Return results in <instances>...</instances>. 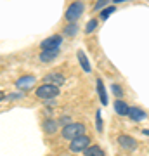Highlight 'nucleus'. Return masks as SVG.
<instances>
[{"label": "nucleus", "mask_w": 149, "mask_h": 156, "mask_svg": "<svg viewBox=\"0 0 149 156\" xmlns=\"http://www.w3.org/2000/svg\"><path fill=\"white\" fill-rule=\"evenodd\" d=\"M87 134V127H85V123L82 122H71L64 125L61 130V137L62 139H66L71 142L73 139H76V137H82V135Z\"/></svg>", "instance_id": "1"}, {"label": "nucleus", "mask_w": 149, "mask_h": 156, "mask_svg": "<svg viewBox=\"0 0 149 156\" xmlns=\"http://www.w3.org/2000/svg\"><path fill=\"white\" fill-rule=\"evenodd\" d=\"M59 94H61L59 87L49 85V83L40 85V87H37V90H35V95H37L38 99H42V101H54Z\"/></svg>", "instance_id": "2"}, {"label": "nucleus", "mask_w": 149, "mask_h": 156, "mask_svg": "<svg viewBox=\"0 0 149 156\" xmlns=\"http://www.w3.org/2000/svg\"><path fill=\"white\" fill-rule=\"evenodd\" d=\"M83 12H85V5H83L82 2H73L71 5L66 9L64 17H66L68 23H75L76 19H80V17H82Z\"/></svg>", "instance_id": "3"}, {"label": "nucleus", "mask_w": 149, "mask_h": 156, "mask_svg": "<svg viewBox=\"0 0 149 156\" xmlns=\"http://www.w3.org/2000/svg\"><path fill=\"white\" fill-rule=\"evenodd\" d=\"M88 146H90V137L85 134V135L76 137V139H73L71 142H69V151H71V153H83Z\"/></svg>", "instance_id": "4"}, {"label": "nucleus", "mask_w": 149, "mask_h": 156, "mask_svg": "<svg viewBox=\"0 0 149 156\" xmlns=\"http://www.w3.org/2000/svg\"><path fill=\"white\" fill-rule=\"evenodd\" d=\"M118 144H120V147H122L123 151H135L137 149L139 142L135 140V137H132V135L128 134H120L118 135Z\"/></svg>", "instance_id": "5"}, {"label": "nucleus", "mask_w": 149, "mask_h": 156, "mask_svg": "<svg viewBox=\"0 0 149 156\" xmlns=\"http://www.w3.org/2000/svg\"><path fill=\"white\" fill-rule=\"evenodd\" d=\"M61 44H62V35H50L49 38H45L40 44V47H42V50H55L61 47Z\"/></svg>", "instance_id": "6"}, {"label": "nucleus", "mask_w": 149, "mask_h": 156, "mask_svg": "<svg viewBox=\"0 0 149 156\" xmlns=\"http://www.w3.org/2000/svg\"><path fill=\"white\" fill-rule=\"evenodd\" d=\"M35 82H37V78H35L33 75H24V76L16 80V87L19 90H30L35 85Z\"/></svg>", "instance_id": "7"}, {"label": "nucleus", "mask_w": 149, "mask_h": 156, "mask_svg": "<svg viewBox=\"0 0 149 156\" xmlns=\"http://www.w3.org/2000/svg\"><path fill=\"white\" fill-rule=\"evenodd\" d=\"M44 82L49 85H55V87H59V85H62L64 82H66V78H64V75H61V73H49V75H45L44 76Z\"/></svg>", "instance_id": "8"}, {"label": "nucleus", "mask_w": 149, "mask_h": 156, "mask_svg": "<svg viewBox=\"0 0 149 156\" xmlns=\"http://www.w3.org/2000/svg\"><path fill=\"white\" fill-rule=\"evenodd\" d=\"M113 108H115V113L118 115V116H128L130 106H128V104H127L123 99H116L115 104H113Z\"/></svg>", "instance_id": "9"}, {"label": "nucleus", "mask_w": 149, "mask_h": 156, "mask_svg": "<svg viewBox=\"0 0 149 156\" xmlns=\"http://www.w3.org/2000/svg\"><path fill=\"white\" fill-rule=\"evenodd\" d=\"M42 128H44L45 134H55L57 132V128H59V122L57 120H54V118H47V120H44V123H42Z\"/></svg>", "instance_id": "10"}, {"label": "nucleus", "mask_w": 149, "mask_h": 156, "mask_svg": "<svg viewBox=\"0 0 149 156\" xmlns=\"http://www.w3.org/2000/svg\"><path fill=\"white\" fill-rule=\"evenodd\" d=\"M128 118L133 120V122H140V120H146V113L140 109V108L130 106V111H128Z\"/></svg>", "instance_id": "11"}, {"label": "nucleus", "mask_w": 149, "mask_h": 156, "mask_svg": "<svg viewBox=\"0 0 149 156\" xmlns=\"http://www.w3.org/2000/svg\"><path fill=\"white\" fill-rule=\"evenodd\" d=\"M59 57V49L55 50H42V54H40V61L42 62H50L54 61V59H57Z\"/></svg>", "instance_id": "12"}, {"label": "nucleus", "mask_w": 149, "mask_h": 156, "mask_svg": "<svg viewBox=\"0 0 149 156\" xmlns=\"http://www.w3.org/2000/svg\"><path fill=\"white\" fill-rule=\"evenodd\" d=\"M76 56H78V61H80V66H82L83 71H85V73H90V71H92V68H90V62H88L87 56H85V52H83V50H78Z\"/></svg>", "instance_id": "13"}, {"label": "nucleus", "mask_w": 149, "mask_h": 156, "mask_svg": "<svg viewBox=\"0 0 149 156\" xmlns=\"http://www.w3.org/2000/svg\"><path fill=\"white\" fill-rule=\"evenodd\" d=\"M83 153H85V156H106L104 154V149H102L99 144H95V146L90 144L87 149L83 151Z\"/></svg>", "instance_id": "14"}, {"label": "nucleus", "mask_w": 149, "mask_h": 156, "mask_svg": "<svg viewBox=\"0 0 149 156\" xmlns=\"http://www.w3.org/2000/svg\"><path fill=\"white\" fill-rule=\"evenodd\" d=\"M97 92H99V97H101L102 106H106V104H108V94H106L104 83H102V80H101V78H97Z\"/></svg>", "instance_id": "15"}, {"label": "nucleus", "mask_w": 149, "mask_h": 156, "mask_svg": "<svg viewBox=\"0 0 149 156\" xmlns=\"http://www.w3.org/2000/svg\"><path fill=\"white\" fill-rule=\"evenodd\" d=\"M76 33H78V26L75 23H69L66 28H64V35H66V37H75Z\"/></svg>", "instance_id": "16"}, {"label": "nucleus", "mask_w": 149, "mask_h": 156, "mask_svg": "<svg viewBox=\"0 0 149 156\" xmlns=\"http://www.w3.org/2000/svg\"><path fill=\"white\" fill-rule=\"evenodd\" d=\"M115 11H116L115 5H113V7H104V9H102V12H101V19H102V21H104V19H108V17H109Z\"/></svg>", "instance_id": "17"}, {"label": "nucleus", "mask_w": 149, "mask_h": 156, "mask_svg": "<svg viewBox=\"0 0 149 156\" xmlns=\"http://www.w3.org/2000/svg\"><path fill=\"white\" fill-rule=\"evenodd\" d=\"M111 90H113V94H115L118 99H122V97H123V89H122L118 83H113V85H111Z\"/></svg>", "instance_id": "18"}, {"label": "nucleus", "mask_w": 149, "mask_h": 156, "mask_svg": "<svg viewBox=\"0 0 149 156\" xmlns=\"http://www.w3.org/2000/svg\"><path fill=\"white\" fill-rule=\"evenodd\" d=\"M95 28H97V19H90V21L87 23L85 33H92V31H95Z\"/></svg>", "instance_id": "19"}, {"label": "nucleus", "mask_w": 149, "mask_h": 156, "mask_svg": "<svg viewBox=\"0 0 149 156\" xmlns=\"http://www.w3.org/2000/svg\"><path fill=\"white\" fill-rule=\"evenodd\" d=\"M111 0H97L95 2V5H94V11H102L104 9V5L106 4H109Z\"/></svg>", "instance_id": "20"}, {"label": "nucleus", "mask_w": 149, "mask_h": 156, "mask_svg": "<svg viewBox=\"0 0 149 156\" xmlns=\"http://www.w3.org/2000/svg\"><path fill=\"white\" fill-rule=\"evenodd\" d=\"M95 128H97L99 132H102V118H101V111H97V115H95Z\"/></svg>", "instance_id": "21"}, {"label": "nucleus", "mask_w": 149, "mask_h": 156, "mask_svg": "<svg viewBox=\"0 0 149 156\" xmlns=\"http://www.w3.org/2000/svg\"><path fill=\"white\" fill-rule=\"evenodd\" d=\"M7 99H11V101H14V99H23V94L21 92H12V94H9V97Z\"/></svg>", "instance_id": "22"}, {"label": "nucleus", "mask_w": 149, "mask_h": 156, "mask_svg": "<svg viewBox=\"0 0 149 156\" xmlns=\"http://www.w3.org/2000/svg\"><path fill=\"white\" fill-rule=\"evenodd\" d=\"M115 4H122V2H127V0H113Z\"/></svg>", "instance_id": "23"}, {"label": "nucleus", "mask_w": 149, "mask_h": 156, "mask_svg": "<svg viewBox=\"0 0 149 156\" xmlns=\"http://www.w3.org/2000/svg\"><path fill=\"white\" fill-rule=\"evenodd\" d=\"M142 134H144V135H149V130L146 128V130H142Z\"/></svg>", "instance_id": "24"}, {"label": "nucleus", "mask_w": 149, "mask_h": 156, "mask_svg": "<svg viewBox=\"0 0 149 156\" xmlns=\"http://www.w3.org/2000/svg\"><path fill=\"white\" fill-rule=\"evenodd\" d=\"M2 99H4V94H2V92H0V101H2Z\"/></svg>", "instance_id": "25"}]
</instances>
